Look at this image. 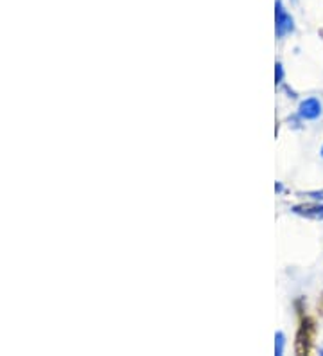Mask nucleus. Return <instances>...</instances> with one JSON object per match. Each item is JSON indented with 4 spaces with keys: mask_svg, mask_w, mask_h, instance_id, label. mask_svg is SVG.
Wrapping results in <instances>:
<instances>
[{
    "mask_svg": "<svg viewBox=\"0 0 323 356\" xmlns=\"http://www.w3.org/2000/svg\"><path fill=\"white\" fill-rule=\"evenodd\" d=\"M293 212L311 220H323V205L318 204H305V205H296L293 207Z\"/></svg>",
    "mask_w": 323,
    "mask_h": 356,
    "instance_id": "obj_3",
    "label": "nucleus"
},
{
    "mask_svg": "<svg viewBox=\"0 0 323 356\" xmlns=\"http://www.w3.org/2000/svg\"><path fill=\"white\" fill-rule=\"evenodd\" d=\"M314 322L311 319H305L302 322V327L298 331L296 335V355H307L311 351V346H313V338H314Z\"/></svg>",
    "mask_w": 323,
    "mask_h": 356,
    "instance_id": "obj_1",
    "label": "nucleus"
},
{
    "mask_svg": "<svg viewBox=\"0 0 323 356\" xmlns=\"http://www.w3.org/2000/svg\"><path fill=\"white\" fill-rule=\"evenodd\" d=\"M293 31V18L286 13V9L282 7V2H276V34L284 36L286 32Z\"/></svg>",
    "mask_w": 323,
    "mask_h": 356,
    "instance_id": "obj_2",
    "label": "nucleus"
},
{
    "mask_svg": "<svg viewBox=\"0 0 323 356\" xmlns=\"http://www.w3.org/2000/svg\"><path fill=\"white\" fill-rule=\"evenodd\" d=\"M320 353H322V355H323V349H322V351H320Z\"/></svg>",
    "mask_w": 323,
    "mask_h": 356,
    "instance_id": "obj_9",
    "label": "nucleus"
},
{
    "mask_svg": "<svg viewBox=\"0 0 323 356\" xmlns=\"http://www.w3.org/2000/svg\"><path fill=\"white\" fill-rule=\"evenodd\" d=\"M322 155H323V151H322Z\"/></svg>",
    "mask_w": 323,
    "mask_h": 356,
    "instance_id": "obj_10",
    "label": "nucleus"
},
{
    "mask_svg": "<svg viewBox=\"0 0 323 356\" xmlns=\"http://www.w3.org/2000/svg\"><path fill=\"white\" fill-rule=\"evenodd\" d=\"M320 114H322V105L314 97L305 99L300 105V117H303V119H316V117H320Z\"/></svg>",
    "mask_w": 323,
    "mask_h": 356,
    "instance_id": "obj_4",
    "label": "nucleus"
},
{
    "mask_svg": "<svg viewBox=\"0 0 323 356\" xmlns=\"http://www.w3.org/2000/svg\"><path fill=\"white\" fill-rule=\"evenodd\" d=\"M275 355L276 356H280L282 353H284V335L282 333H276V336H275Z\"/></svg>",
    "mask_w": 323,
    "mask_h": 356,
    "instance_id": "obj_5",
    "label": "nucleus"
},
{
    "mask_svg": "<svg viewBox=\"0 0 323 356\" xmlns=\"http://www.w3.org/2000/svg\"><path fill=\"white\" fill-rule=\"evenodd\" d=\"M320 309H322V313H323V297H322V302H320Z\"/></svg>",
    "mask_w": 323,
    "mask_h": 356,
    "instance_id": "obj_8",
    "label": "nucleus"
},
{
    "mask_svg": "<svg viewBox=\"0 0 323 356\" xmlns=\"http://www.w3.org/2000/svg\"><path fill=\"white\" fill-rule=\"evenodd\" d=\"M275 76H276V83H280V81H282V76H284V72H282V65H280V63H276Z\"/></svg>",
    "mask_w": 323,
    "mask_h": 356,
    "instance_id": "obj_6",
    "label": "nucleus"
},
{
    "mask_svg": "<svg viewBox=\"0 0 323 356\" xmlns=\"http://www.w3.org/2000/svg\"><path fill=\"white\" fill-rule=\"evenodd\" d=\"M309 196H313V198H323V191H320V193H309Z\"/></svg>",
    "mask_w": 323,
    "mask_h": 356,
    "instance_id": "obj_7",
    "label": "nucleus"
}]
</instances>
